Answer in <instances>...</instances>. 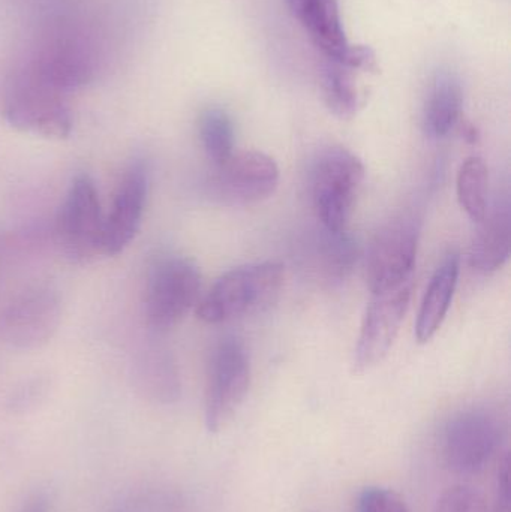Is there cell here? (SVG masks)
Returning <instances> with one entry per match:
<instances>
[{"label":"cell","instance_id":"cell-1","mask_svg":"<svg viewBox=\"0 0 511 512\" xmlns=\"http://www.w3.org/2000/svg\"><path fill=\"white\" fill-rule=\"evenodd\" d=\"M285 271L278 262H257L228 271L197 304L207 324H224L269 309L284 288Z\"/></svg>","mask_w":511,"mask_h":512},{"label":"cell","instance_id":"cell-2","mask_svg":"<svg viewBox=\"0 0 511 512\" xmlns=\"http://www.w3.org/2000/svg\"><path fill=\"white\" fill-rule=\"evenodd\" d=\"M365 180L363 162L345 147H329L312 168L315 212L327 231H345Z\"/></svg>","mask_w":511,"mask_h":512},{"label":"cell","instance_id":"cell-3","mask_svg":"<svg viewBox=\"0 0 511 512\" xmlns=\"http://www.w3.org/2000/svg\"><path fill=\"white\" fill-rule=\"evenodd\" d=\"M201 297V271L192 259L167 256L153 265L146 288L150 327L168 331L179 325Z\"/></svg>","mask_w":511,"mask_h":512},{"label":"cell","instance_id":"cell-4","mask_svg":"<svg viewBox=\"0 0 511 512\" xmlns=\"http://www.w3.org/2000/svg\"><path fill=\"white\" fill-rule=\"evenodd\" d=\"M104 222L95 182L87 174H78L57 215L56 239L62 254L75 264L102 255Z\"/></svg>","mask_w":511,"mask_h":512},{"label":"cell","instance_id":"cell-5","mask_svg":"<svg viewBox=\"0 0 511 512\" xmlns=\"http://www.w3.org/2000/svg\"><path fill=\"white\" fill-rule=\"evenodd\" d=\"M251 387V358L236 337L222 340L210 358L207 372L204 423L218 433L233 420Z\"/></svg>","mask_w":511,"mask_h":512},{"label":"cell","instance_id":"cell-6","mask_svg":"<svg viewBox=\"0 0 511 512\" xmlns=\"http://www.w3.org/2000/svg\"><path fill=\"white\" fill-rule=\"evenodd\" d=\"M506 429L488 409L459 412L443 433V457L447 468L458 475H476L497 456Z\"/></svg>","mask_w":511,"mask_h":512},{"label":"cell","instance_id":"cell-7","mask_svg":"<svg viewBox=\"0 0 511 512\" xmlns=\"http://www.w3.org/2000/svg\"><path fill=\"white\" fill-rule=\"evenodd\" d=\"M62 319L59 294L51 286L21 292L0 313V339L12 349L35 351L47 345Z\"/></svg>","mask_w":511,"mask_h":512},{"label":"cell","instance_id":"cell-8","mask_svg":"<svg viewBox=\"0 0 511 512\" xmlns=\"http://www.w3.org/2000/svg\"><path fill=\"white\" fill-rule=\"evenodd\" d=\"M419 248V225L399 218L378 231L366 255V280L372 294L398 288L413 279Z\"/></svg>","mask_w":511,"mask_h":512},{"label":"cell","instance_id":"cell-9","mask_svg":"<svg viewBox=\"0 0 511 512\" xmlns=\"http://www.w3.org/2000/svg\"><path fill=\"white\" fill-rule=\"evenodd\" d=\"M413 279L398 288L372 294L354 351V369L366 372L389 354L410 307Z\"/></svg>","mask_w":511,"mask_h":512},{"label":"cell","instance_id":"cell-10","mask_svg":"<svg viewBox=\"0 0 511 512\" xmlns=\"http://www.w3.org/2000/svg\"><path fill=\"white\" fill-rule=\"evenodd\" d=\"M3 114L12 128L27 134L65 140L72 132L68 105L57 95L56 87L45 80L14 87L6 96Z\"/></svg>","mask_w":511,"mask_h":512},{"label":"cell","instance_id":"cell-11","mask_svg":"<svg viewBox=\"0 0 511 512\" xmlns=\"http://www.w3.org/2000/svg\"><path fill=\"white\" fill-rule=\"evenodd\" d=\"M278 185V164L257 150L234 152L224 164L215 168L213 179L218 197L237 206L267 200L275 194Z\"/></svg>","mask_w":511,"mask_h":512},{"label":"cell","instance_id":"cell-12","mask_svg":"<svg viewBox=\"0 0 511 512\" xmlns=\"http://www.w3.org/2000/svg\"><path fill=\"white\" fill-rule=\"evenodd\" d=\"M149 195V173L146 165L137 161L126 170L116 195L110 215L105 218L102 234V255L122 254L137 236L143 222Z\"/></svg>","mask_w":511,"mask_h":512},{"label":"cell","instance_id":"cell-13","mask_svg":"<svg viewBox=\"0 0 511 512\" xmlns=\"http://www.w3.org/2000/svg\"><path fill=\"white\" fill-rule=\"evenodd\" d=\"M291 14L323 56L342 62L351 44L345 36L338 0H285Z\"/></svg>","mask_w":511,"mask_h":512},{"label":"cell","instance_id":"cell-14","mask_svg":"<svg viewBox=\"0 0 511 512\" xmlns=\"http://www.w3.org/2000/svg\"><path fill=\"white\" fill-rule=\"evenodd\" d=\"M479 230L471 246L470 264L479 273L489 274L500 270L510 258L511 212L509 201H501L488 209L479 222Z\"/></svg>","mask_w":511,"mask_h":512},{"label":"cell","instance_id":"cell-15","mask_svg":"<svg viewBox=\"0 0 511 512\" xmlns=\"http://www.w3.org/2000/svg\"><path fill=\"white\" fill-rule=\"evenodd\" d=\"M464 90L458 75L450 69L435 72L423 107V131L432 140L444 138L461 119Z\"/></svg>","mask_w":511,"mask_h":512},{"label":"cell","instance_id":"cell-16","mask_svg":"<svg viewBox=\"0 0 511 512\" xmlns=\"http://www.w3.org/2000/svg\"><path fill=\"white\" fill-rule=\"evenodd\" d=\"M459 271V255L452 252L432 276L417 318L416 337L420 343L429 342L443 325L458 286Z\"/></svg>","mask_w":511,"mask_h":512},{"label":"cell","instance_id":"cell-17","mask_svg":"<svg viewBox=\"0 0 511 512\" xmlns=\"http://www.w3.org/2000/svg\"><path fill=\"white\" fill-rule=\"evenodd\" d=\"M134 378L138 390L153 402L170 405L180 397V378L176 363L161 349H150L143 357L138 358Z\"/></svg>","mask_w":511,"mask_h":512},{"label":"cell","instance_id":"cell-18","mask_svg":"<svg viewBox=\"0 0 511 512\" xmlns=\"http://www.w3.org/2000/svg\"><path fill=\"white\" fill-rule=\"evenodd\" d=\"M326 231L314 254V268L326 282H342L359 259L357 243L345 231Z\"/></svg>","mask_w":511,"mask_h":512},{"label":"cell","instance_id":"cell-19","mask_svg":"<svg viewBox=\"0 0 511 512\" xmlns=\"http://www.w3.org/2000/svg\"><path fill=\"white\" fill-rule=\"evenodd\" d=\"M321 89L324 101L335 116L350 119L359 110L360 96L353 69L326 59L321 66Z\"/></svg>","mask_w":511,"mask_h":512},{"label":"cell","instance_id":"cell-20","mask_svg":"<svg viewBox=\"0 0 511 512\" xmlns=\"http://www.w3.org/2000/svg\"><path fill=\"white\" fill-rule=\"evenodd\" d=\"M458 200L468 216L479 224L489 209V168L479 156L465 159L459 168Z\"/></svg>","mask_w":511,"mask_h":512},{"label":"cell","instance_id":"cell-21","mask_svg":"<svg viewBox=\"0 0 511 512\" xmlns=\"http://www.w3.org/2000/svg\"><path fill=\"white\" fill-rule=\"evenodd\" d=\"M201 146L213 167L224 164L234 153V125L227 111L207 108L198 122Z\"/></svg>","mask_w":511,"mask_h":512},{"label":"cell","instance_id":"cell-22","mask_svg":"<svg viewBox=\"0 0 511 512\" xmlns=\"http://www.w3.org/2000/svg\"><path fill=\"white\" fill-rule=\"evenodd\" d=\"M183 501L176 492L162 487H146L126 493L104 512H182Z\"/></svg>","mask_w":511,"mask_h":512},{"label":"cell","instance_id":"cell-23","mask_svg":"<svg viewBox=\"0 0 511 512\" xmlns=\"http://www.w3.org/2000/svg\"><path fill=\"white\" fill-rule=\"evenodd\" d=\"M434 512H488V505L477 490L456 486L441 496Z\"/></svg>","mask_w":511,"mask_h":512},{"label":"cell","instance_id":"cell-24","mask_svg":"<svg viewBox=\"0 0 511 512\" xmlns=\"http://www.w3.org/2000/svg\"><path fill=\"white\" fill-rule=\"evenodd\" d=\"M359 512H410L404 499L384 487H366L357 501Z\"/></svg>","mask_w":511,"mask_h":512},{"label":"cell","instance_id":"cell-25","mask_svg":"<svg viewBox=\"0 0 511 512\" xmlns=\"http://www.w3.org/2000/svg\"><path fill=\"white\" fill-rule=\"evenodd\" d=\"M492 512H511L510 498V457H504L501 462L497 477V489H495L494 505Z\"/></svg>","mask_w":511,"mask_h":512},{"label":"cell","instance_id":"cell-26","mask_svg":"<svg viewBox=\"0 0 511 512\" xmlns=\"http://www.w3.org/2000/svg\"><path fill=\"white\" fill-rule=\"evenodd\" d=\"M17 512H53V502L45 493H35L23 502Z\"/></svg>","mask_w":511,"mask_h":512}]
</instances>
